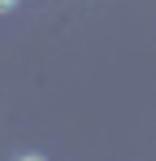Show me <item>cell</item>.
<instances>
[{
  "label": "cell",
  "mask_w": 156,
  "mask_h": 161,
  "mask_svg": "<svg viewBox=\"0 0 156 161\" xmlns=\"http://www.w3.org/2000/svg\"><path fill=\"white\" fill-rule=\"evenodd\" d=\"M13 4H18V0H0V13H4V9H13Z\"/></svg>",
  "instance_id": "cell-1"
},
{
  "label": "cell",
  "mask_w": 156,
  "mask_h": 161,
  "mask_svg": "<svg viewBox=\"0 0 156 161\" xmlns=\"http://www.w3.org/2000/svg\"><path fill=\"white\" fill-rule=\"evenodd\" d=\"M18 161H44V157H35V153H30V157H18Z\"/></svg>",
  "instance_id": "cell-2"
}]
</instances>
